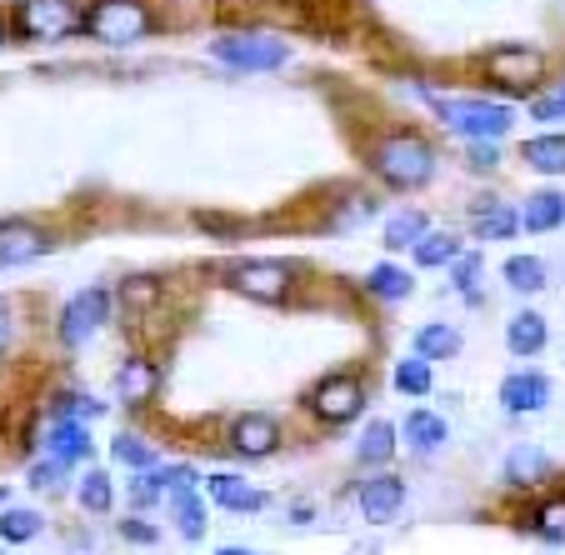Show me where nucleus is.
Segmentation results:
<instances>
[{
    "label": "nucleus",
    "mask_w": 565,
    "mask_h": 555,
    "mask_svg": "<svg viewBox=\"0 0 565 555\" xmlns=\"http://www.w3.org/2000/svg\"><path fill=\"white\" fill-rule=\"evenodd\" d=\"M541 71H545V55L531 51V45H501V51L486 55V75L511 90H531L541 81Z\"/></svg>",
    "instance_id": "1a4fd4ad"
},
{
    "label": "nucleus",
    "mask_w": 565,
    "mask_h": 555,
    "mask_svg": "<svg viewBox=\"0 0 565 555\" xmlns=\"http://www.w3.org/2000/svg\"><path fill=\"white\" fill-rule=\"evenodd\" d=\"M215 555H256V551H235V545H221Z\"/></svg>",
    "instance_id": "37998d69"
},
{
    "label": "nucleus",
    "mask_w": 565,
    "mask_h": 555,
    "mask_svg": "<svg viewBox=\"0 0 565 555\" xmlns=\"http://www.w3.org/2000/svg\"><path fill=\"white\" fill-rule=\"evenodd\" d=\"M406 505V481H395V476H375V481L361 485V515L371 525H385L395 521V511Z\"/></svg>",
    "instance_id": "4468645a"
},
{
    "label": "nucleus",
    "mask_w": 565,
    "mask_h": 555,
    "mask_svg": "<svg viewBox=\"0 0 565 555\" xmlns=\"http://www.w3.org/2000/svg\"><path fill=\"white\" fill-rule=\"evenodd\" d=\"M55 416H65V420H96V416H106V401H96V395H61Z\"/></svg>",
    "instance_id": "72a5a7b5"
},
{
    "label": "nucleus",
    "mask_w": 565,
    "mask_h": 555,
    "mask_svg": "<svg viewBox=\"0 0 565 555\" xmlns=\"http://www.w3.org/2000/svg\"><path fill=\"white\" fill-rule=\"evenodd\" d=\"M371 171L381 175L385 185H395V191H416V185H426L430 175H436V150L420 136L401 130V136L381 140V146L371 150Z\"/></svg>",
    "instance_id": "f257e3e1"
},
{
    "label": "nucleus",
    "mask_w": 565,
    "mask_h": 555,
    "mask_svg": "<svg viewBox=\"0 0 565 555\" xmlns=\"http://www.w3.org/2000/svg\"><path fill=\"white\" fill-rule=\"evenodd\" d=\"M41 450L61 466H75V460L90 456V430L86 420H65V416H51V426L41 430Z\"/></svg>",
    "instance_id": "f8f14e48"
},
{
    "label": "nucleus",
    "mask_w": 565,
    "mask_h": 555,
    "mask_svg": "<svg viewBox=\"0 0 565 555\" xmlns=\"http://www.w3.org/2000/svg\"><path fill=\"white\" fill-rule=\"evenodd\" d=\"M41 511H31V505H0V541L25 545L41 535Z\"/></svg>",
    "instance_id": "aec40b11"
},
{
    "label": "nucleus",
    "mask_w": 565,
    "mask_h": 555,
    "mask_svg": "<svg viewBox=\"0 0 565 555\" xmlns=\"http://www.w3.org/2000/svg\"><path fill=\"white\" fill-rule=\"evenodd\" d=\"M521 156L545 175H561L565 171V136H535L521 146Z\"/></svg>",
    "instance_id": "5701e85b"
},
{
    "label": "nucleus",
    "mask_w": 565,
    "mask_h": 555,
    "mask_svg": "<svg viewBox=\"0 0 565 555\" xmlns=\"http://www.w3.org/2000/svg\"><path fill=\"white\" fill-rule=\"evenodd\" d=\"M81 31L100 45H136L156 31V15L140 6V0H96L86 11V25Z\"/></svg>",
    "instance_id": "7ed1b4c3"
},
{
    "label": "nucleus",
    "mask_w": 565,
    "mask_h": 555,
    "mask_svg": "<svg viewBox=\"0 0 565 555\" xmlns=\"http://www.w3.org/2000/svg\"><path fill=\"white\" fill-rule=\"evenodd\" d=\"M436 116L470 140H495L511 130V110L495 100H436Z\"/></svg>",
    "instance_id": "423d86ee"
},
{
    "label": "nucleus",
    "mask_w": 565,
    "mask_h": 555,
    "mask_svg": "<svg viewBox=\"0 0 565 555\" xmlns=\"http://www.w3.org/2000/svg\"><path fill=\"white\" fill-rule=\"evenodd\" d=\"M0 45H6V21H0Z\"/></svg>",
    "instance_id": "c03bdc74"
},
{
    "label": "nucleus",
    "mask_w": 565,
    "mask_h": 555,
    "mask_svg": "<svg viewBox=\"0 0 565 555\" xmlns=\"http://www.w3.org/2000/svg\"><path fill=\"white\" fill-rule=\"evenodd\" d=\"M541 535L545 541H561L565 535V501H555V505H545L541 511Z\"/></svg>",
    "instance_id": "4c0bfd02"
},
{
    "label": "nucleus",
    "mask_w": 565,
    "mask_h": 555,
    "mask_svg": "<svg viewBox=\"0 0 565 555\" xmlns=\"http://www.w3.org/2000/svg\"><path fill=\"white\" fill-rule=\"evenodd\" d=\"M395 391H406V395H426V391H430V361L411 355V361L395 365Z\"/></svg>",
    "instance_id": "2f4dec72"
},
{
    "label": "nucleus",
    "mask_w": 565,
    "mask_h": 555,
    "mask_svg": "<svg viewBox=\"0 0 565 555\" xmlns=\"http://www.w3.org/2000/svg\"><path fill=\"white\" fill-rule=\"evenodd\" d=\"M110 310H116V296H110L106 286H86L81 296H71L61 306V316H55V341H61L65 351H81L86 341H96V335L106 331Z\"/></svg>",
    "instance_id": "f03ea898"
},
{
    "label": "nucleus",
    "mask_w": 565,
    "mask_h": 555,
    "mask_svg": "<svg viewBox=\"0 0 565 555\" xmlns=\"http://www.w3.org/2000/svg\"><path fill=\"white\" fill-rule=\"evenodd\" d=\"M450 266H456V270H450V276H456V280H450V286H456V290H460V296H476L480 256H456V260H450Z\"/></svg>",
    "instance_id": "e433bc0d"
},
{
    "label": "nucleus",
    "mask_w": 565,
    "mask_h": 555,
    "mask_svg": "<svg viewBox=\"0 0 565 555\" xmlns=\"http://www.w3.org/2000/svg\"><path fill=\"white\" fill-rule=\"evenodd\" d=\"M0 505H6V485H0Z\"/></svg>",
    "instance_id": "a18cd8bd"
},
{
    "label": "nucleus",
    "mask_w": 565,
    "mask_h": 555,
    "mask_svg": "<svg viewBox=\"0 0 565 555\" xmlns=\"http://www.w3.org/2000/svg\"><path fill=\"white\" fill-rule=\"evenodd\" d=\"M551 476V456L541 446H515L505 456V481L511 485H541Z\"/></svg>",
    "instance_id": "f3484780"
},
{
    "label": "nucleus",
    "mask_w": 565,
    "mask_h": 555,
    "mask_svg": "<svg viewBox=\"0 0 565 555\" xmlns=\"http://www.w3.org/2000/svg\"><path fill=\"white\" fill-rule=\"evenodd\" d=\"M505 280H511L515 290H525V296H535V290L545 286V266L535 256H511L505 260Z\"/></svg>",
    "instance_id": "7c9ffc66"
},
{
    "label": "nucleus",
    "mask_w": 565,
    "mask_h": 555,
    "mask_svg": "<svg viewBox=\"0 0 565 555\" xmlns=\"http://www.w3.org/2000/svg\"><path fill=\"white\" fill-rule=\"evenodd\" d=\"M505 345H511L515 355H535L545 345V316H535V310H521V316L505 325Z\"/></svg>",
    "instance_id": "412c9836"
},
{
    "label": "nucleus",
    "mask_w": 565,
    "mask_h": 555,
    "mask_svg": "<svg viewBox=\"0 0 565 555\" xmlns=\"http://www.w3.org/2000/svg\"><path fill=\"white\" fill-rule=\"evenodd\" d=\"M156 296H160V280H146V276H136V280L120 286V306H130V310H146Z\"/></svg>",
    "instance_id": "f704fd0d"
},
{
    "label": "nucleus",
    "mask_w": 565,
    "mask_h": 555,
    "mask_svg": "<svg viewBox=\"0 0 565 555\" xmlns=\"http://www.w3.org/2000/svg\"><path fill=\"white\" fill-rule=\"evenodd\" d=\"M11 341H15V316H11V306L0 300V355L11 351Z\"/></svg>",
    "instance_id": "ea45409f"
},
{
    "label": "nucleus",
    "mask_w": 565,
    "mask_h": 555,
    "mask_svg": "<svg viewBox=\"0 0 565 555\" xmlns=\"http://www.w3.org/2000/svg\"><path fill=\"white\" fill-rule=\"evenodd\" d=\"M470 156H476V166H486V171H491V166H501V156H495L491 146H480V140H476V150H470Z\"/></svg>",
    "instance_id": "79ce46f5"
},
{
    "label": "nucleus",
    "mask_w": 565,
    "mask_h": 555,
    "mask_svg": "<svg viewBox=\"0 0 565 555\" xmlns=\"http://www.w3.org/2000/svg\"><path fill=\"white\" fill-rule=\"evenodd\" d=\"M355 456L365 460V466H385V460L395 456V426L391 420H371L361 436V446H355Z\"/></svg>",
    "instance_id": "393cba45"
},
{
    "label": "nucleus",
    "mask_w": 565,
    "mask_h": 555,
    "mask_svg": "<svg viewBox=\"0 0 565 555\" xmlns=\"http://www.w3.org/2000/svg\"><path fill=\"white\" fill-rule=\"evenodd\" d=\"M545 401H551V381L535 371H521V375H505L501 385V406L511 410V416H531V410H541Z\"/></svg>",
    "instance_id": "2eb2a0df"
},
{
    "label": "nucleus",
    "mask_w": 565,
    "mask_h": 555,
    "mask_svg": "<svg viewBox=\"0 0 565 555\" xmlns=\"http://www.w3.org/2000/svg\"><path fill=\"white\" fill-rule=\"evenodd\" d=\"M231 290L270 306V300H280L290 290V266H280V260H241V266H231Z\"/></svg>",
    "instance_id": "9d476101"
},
{
    "label": "nucleus",
    "mask_w": 565,
    "mask_h": 555,
    "mask_svg": "<svg viewBox=\"0 0 565 555\" xmlns=\"http://www.w3.org/2000/svg\"><path fill=\"white\" fill-rule=\"evenodd\" d=\"M555 116H565V90L551 100H535V120H555Z\"/></svg>",
    "instance_id": "a19ab883"
},
{
    "label": "nucleus",
    "mask_w": 565,
    "mask_h": 555,
    "mask_svg": "<svg viewBox=\"0 0 565 555\" xmlns=\"http://www.w3.org/2000/svg\"><path fill=\"white\" fill-rule=\"evenodd\" d=\"M65 470H71V466H61V460H51V456L35 460V466H31V485H35V491H55V485L65 481Z\"/></svg>",
    "instance_id": "c9c22d12"
},
{
    "label": "nucleus",
    "mask_w": 565,
    "mask_h": 555,
    "mask_svg": "<svg viewBox=\"0 0 565 555\" xmlns=\"http://www.w3.org/2000/svg\"><path fill=\"white\" fill-rule=\"evenodd\" d=\"M205 491H211L215 505H225V511H260L266 505V491H256L250 481H241V476H231V470H215L211 481H205Z\"/></svg>",
    "instance_id": "dca6fc26"
},
{
    "label": "nucleus",
    "mask_w": 565,
    "mask_h": 555,
    "mask_svg": "<svg viewBox=\"0 0 565 555\" xmlns=\"http://www.w3.org/2000/svg\"><path fill=\"white\" fill-rule=\"evenodd\" d=\"M365 406V385L355 381V375H326V381L310 391V410H316L326 426H345V420H355Z\"/></svg>",
    "instance_id": "0eeeda50"
},
{
    "label": "nucleus",
    "mask_w": 565,
    "mask_h": 555,
    "mask_svg": "<svg viewBox=\"0 0 565 555\" xmlns=\"http://www.w3.org/2000/svg\"><path fill=\"white\" fill-rule=\"evenodd\" d=\"M11 25L21 41H71L86 25V11L75 0H15Z\"/></svg>",
    "instance_id": "20e7f679"
},
{
    "label": "nucleus",
    "mask_w": 565,
    "mask_h": 555,
    "mask_svg": "<svg viewBox=\"0 0 565 555\" xmlns=\"http://www.w3.org/2000/svg\"><path fill=\"white\" fill-rule=\"evenodd\" d=\"M565 221V195L561 191H535L531 201H525V211H521V225L525 231H555V225Z\"/></svg>",
    "instance_id": "6ab92c4d"
},
{
    "label": "nucleus",
    "mask_w": 565,
    "mask_h": 555,
    "mask_svg": "<svg viewBox=\"0 0 565 555\" xmlns=\"http://www.w3.org/2000/svg\"><path fill=\"white\" fill-rule=\"evenodd\" d=\"M411 250H416V266L436 270V266H450V260L460 256V241H456V235H436V231H426Z\"/></svg>",
    "instance_id": "bb28decb"
},
{
    "label": "nucleus",
    "mask_w": 565,
    "mask_h": 555,
    "mask_svg": "<svg viewBox=\"0 0 565 555\" xmlns=\"http://www.w3.org/2000/svg\"><path fill=\"white\" fill-rule=\"evenodd\" d=\"M51 246H55V235L41 231L35 221H21V215L0 221V270L31 266V260H41Z\"/></svg>",
    "instance_id": "6e6552de"
},
{
    "label": "nucleus",
    "mask_w": 565,
    "mask_h": 555,
    "mask_svg": "<svg viewBox=\"0 0 565 555\" xmlns=\"http://www.w3.org/2000/svg\"><path fill=\"white\" fill-rule=\"evenodd\" d=\"M110 460H120L130 470H150V466H160V450L140 436H116L110 440Z\"/></svg>",
    "instance_id": "cd10ccee"
},
{
    "label": "nucleus",
    "mask_w": 565,
    "mask_h": 555,
    "mask_svg": "<svg viewBox=\"0 0 565 555\" xmlns=\"http://www.w3.org/2000/svg\"><path fill=\"white\" fill-rule=\"evenodd\" d=\"M280 446V420L266 416V410H246V416L231 420V450L246 460H266L276 456Z\"/></svg>",
    "instance_id": "9b49d317"
},
{
    "label": "nucleus",
    "mask_w": 565,
    "mask_h": 555,
    "mask_svg": "<svg viewBox=\"0 0 565 555\" xmlns=\"http://www.w3.org/2000/svg\"><path fill=\"white\" fill-rule=\"evenodd\" d=\"M120 535H126V541H136V545H150L156 541V525H140V521H120Z\"/></svg>",
    "instance_id": "58836bf2"
},
{
    "label": "nucleus",
    "mask_w": 565,
    "mask_h": 555,
    "mask_svg": "<svg viewBox=\"0 0 565 555\" xmlns=\"http://www.w3.org/2000/svg\"><path fill=\"white\" fill-rule=\"evenodd\" d=\"M211 55L221 65H231V71H280L290 61V45L276 41V35L246 31V35H215Z\"/></svg>",
    "instance_id": "39448f33"
},
{
    "label": "nucleus",
    "mask_w": 565,
    "mask_h": 555,
    "mask_svg": "<svg viewBox=\"0 0 565 555\" xmlns=\"http://www.w3.org/2000/svg\"><path fill=\"white\" fill-rule=\"evenodd\" d=\"M426 231H430V221H426V215H420V211H401L391 225H385V246H391V250H401V246H416V241H420V235H426Z\"/></svg>",
    "instance_id": "c85d7f7f"
},
{
    "label": "nucleus",
    "mask_w": 565,
    "mask_h": 555,
    "mask_svg": "<svg viewBox=\"0 0 565 555\" xmlns=\"http://www.w3.org/2000/svg\"><path fill=\"white\" fill-rule=\"evenodd\" d=\"M456 351H460V335L450 331V325H426V331L416 335L420 361H440V355H456Z\"/></svg>",
    "instance_id": "c756f323"
},
{
    "label": "nucleus",
    "mask_w": 565,
    "mask_h": 555,
    "mask_svg": "<svg viewBox=\"0 0 565 555\" xmlns=\"http://www.w3.org/2000/svg\"><path fill=\"white\" fill-rule=\"evenodd\" d=\"M171 515H175V531L185 535V541H201L205 535V501L195 485H181V491H171Z\"/></svg>",
    "instance_id": "a211bd4d"
},
{
    "label": "nucleus",
    "mask_w": 565,
    "mask_h": 555,
    "mask_svg": "<svg viewBox=\"0 0 565 555\" xmlns=\"http://www.w3.org/2000/svg\"><path fill=\"white\" fill-rule=\"evenodd\" d=\"M446 436H450L446 420L430 416V410H411V416H406V440L420 450V456H426V450H436V446H446Z\"/></svg>",
    "instance_id": "b1692460"
},
{
    "label": "nucleus",
    "mask_w": 565,
    "mask_h": 555,
    "mask_svg": "<svg viewBox=\"0 0 565 555\" xmlns=\"http://www.w3.org/2000/svg\"><path fill=\"white\" fill-rule=\"evenodd\" d=\"M365 290L381 300H406L411 290H416V280H411V270H401V266H375L371 276H365Z\"/></svg>",
    "instance_id": "a878e982"
},
{
    "label": "nucleus",
    "mask_w": 565,
    "mask_h": 555,
    "mask_svg": "<svg viewBox=\"0 0 565 555\" xmlns=\"http://www.w3.org/2000/svg\"><path fill=\"white\" fill-rule=\"evenodd\" d=\"M75 501H81V511L106 515L110 501H116V491H110V476H106V470H86V476L75 481Z\"/></svg>",
    "instance_id": "4be33fe9"
},
{
    "label": "nucleus",
    "mask_w": 565,
    "mask_h": 555,
    "mask_svg": "<svg viewBox=\"0 0 565 555\" xmlns=\"http://www.w3.org/2000/svg\"><path fill=\"white\" fill-rule=\"evenodd\" d=\"M156 385H160V371H156V361H146V355H130V361H120V371H116V395H120V406H146L150 395H156Z\"/></svg>",
    "instance_id": "ddd939ff"
},
{
    "label": "nucleus",
    "mask_w": 565,
    "mask_h": 555,
    "mask_svg": "<svg viewBox=\"0 0 565 555\" xmlns=\"http://www.w3.org/2000/svg\"><path fill=\"white\" fill-rule=\"evenodd\" d=\"M515 225H521V215H515L511 205H491V211L480 215V241H501V235H511Z\"/></svg>",
    "instance_id": "473e14b6"
}]
</instances>
